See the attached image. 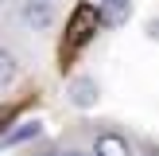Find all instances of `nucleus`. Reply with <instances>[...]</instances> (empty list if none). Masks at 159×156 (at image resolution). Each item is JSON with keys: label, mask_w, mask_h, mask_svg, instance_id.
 <instances>
[{"label": "nucleus", "mask_w": 159, "mask_h": 156, "mask_svg": "<svg viewBox=\"0 0 159 156\" xmlns=\"http://www.w3.org/2000/svg\"><path fill=\"white\" fill-rule=\"evenodd\" d=\"M97 23H101V8L93 4H78L74 16H70L66 23V39H62V59H70V55H78L85 43H89L93 35H97Z\"/></svg>", "instance_id": "obj_1"}, {"label": "nucleus", "mask_w": 159, "mask_h": 156, "mask_svg": "<svg viewBox=\"0 0 159 156\" xmlns=\"http://www.w3.org/2000/svg\"><path fill=\"white\" fill-rule=\"evenodd\" d=\"M93 156H132V144L120 137V133H97Z\"/></svg>", "instance_id": "obj_2"}, {"label": "nucleus", "mask_w": 159, "mask_h": 156, "mask_svg": "<svg viewBox=\"0 0 159 156\" xmlns=\"http://www.w3.org/2000/svg\"><path fill=\"white\" fill-rule=\"evenodd\" d=\"M23 20H27V27L43 31V27H51L54 12H51V4H47V0H31V4L23 8Z\"/></svg>", "instance_id": "obj_3"}, {"label": "nucleus", "mask_w": 159, "mask_h": 156, "mask_svg": "<svg viewBox=\"0 0 159 156\" xmlns=\"http://www.w3.org/2000/svg\"><path fill=\"white\" fill-rule=\"evenodd\" d=\"M70 101H74L78 109H89L93 101H97V82H93V78H74V86H70Z\"/></svg>", "instance_id": "obj_4"}, {"label": "nucleus", "mask_w": 159, "mask_h": 156, "mask_svg": "<svg viewBox=\"0 0 159 156\" xmlns=\"http://www.w3.org/2000/svg\"><path fill=\"white\" fill-rule=\"evenodd\" d=\"M43 133V121H23L20 129H12L4 137V148H16V144H23V140H31V137H39Z\"/></svg>", "instance_id": "obj_5"}, {"label": "nucleus", "mask_w": 159, "mask_h": 156, "mask_svg": "<svg viewBox=\"0 0 159 156\" xmlns=\"http://www.w3.org/2000/svg\"><path fill=\"white\" fill-rule=\"evenodd\" d=\"M12 78H16V59L8 51H0V86H8Z\"/></svg>", "instance_id": "obj_6"}, {"label": "nucleus", "mask_w": 159, "mask_h": 156, "mask_svg": "<svg viewBox=\"0 0 159 156\" xmlns=\"http://www.w3.org/2000/svg\"><path fill=\"white\" fill-rule=\"evenodd\" d=\"M70 156H93V152H70Z\"/></svg>", "instance_id": "obj_7"}, {"label": "nucleus", "mask_w": 159, "mask_h": 156, "mask_svg": "<svg viewBox=\"0 0 159 156\" xmlns=\"http://www.w3.org/2000/svg\"><path fill=\"white\" fill-rule=\"evenodd\" d=\"M43 156H58V152H43Z\"/></svg>", "instance_id": "obj_8"}, {"label": "nucleus", "mask_w": 159, "mask_h": 156, "mask_svg": "<svg viewBox=\"0 0 159 156\" xmlns=\"http://www.w3.org/2000/svg\"><path fill=\"white\" fill-rule=\"evenodd\" d=\"M97 4H101V0H97Z\"/></svg>", "instance_id": "obj_9"}]
</instances>
